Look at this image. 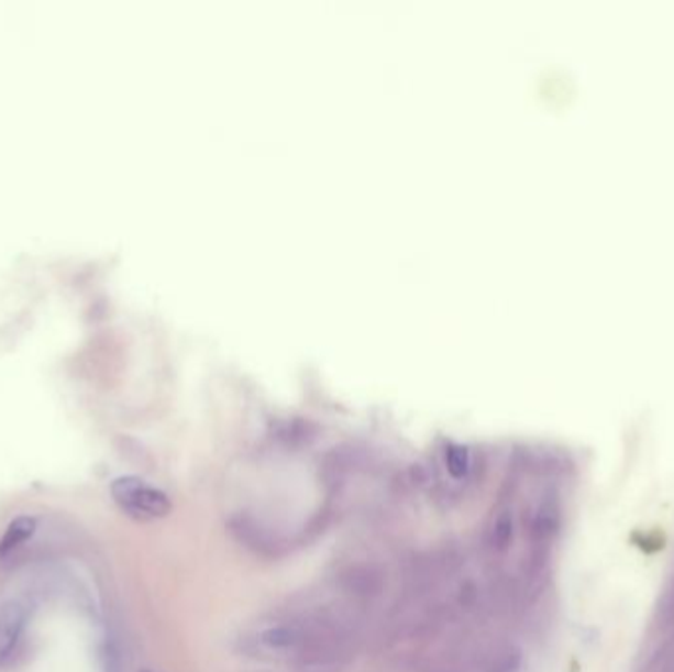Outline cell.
<instances>
[{
  "mask_svg": "<svg viewBox=\"0 0 674 672\" xmlns=\"http://www.w3.org/2000/svg\"><path fill=\"white\" fill-rule=\"evenodd\" d=\"M113 499L124 513L136 519H161L172 511L166 493L154 489L139 477H119L111 485Z\"/></svg>",
  "mask_w": 674,
  "mask_h": 672,
  "instance_id": "1",
  "label": "cell"
},
{
  "mask_svg": "<svg viewBox=\"0 0 674 672\" xmlns=\"http://www.w3.org/2000/svg\"><path fill=\"white\" fill-rule=\"evenodd\" d=\"M24 624L26 607L20 602H7L0 606V667L9 664L16 653Z\"/></svg>",
  "mask_w": 674,
  "mask_h": 672,
  "instance_id": "2",
  "label": "cell"
},
{
  "mask_svg": "<svg viewBox=\"0 0 674 672\" xmlns=\"http://www.w3.org/2000/svg\"><path fill=\"white\" fill-rule=\"evenodd\" d=\"M34 530H36V519L32 517H19L10 522L9 529L0 540V559L7 557L12 550L19 549L22 542H26L34 535Z\"/></svg>",
  "mask_w": 674,
  "mask_h": 672,
  "instance_id": "3",
  "label": "cell"
},
{
  "mask_svg": "<svg viewBox=\"0 0 674 672\" xmlns=\"http://www.w3.org/2000/svg\"><path fill=\"white\" fill-rule=\"evenodd\" d=\"M300 639L302 637L292 627H275L261 635V641L270 649H288V647H295Z\"/></svg>",
  "mask_w": 674,
  "mask_h": 672,
  "instance_id": "4",
  "label": "cell"
},
{
  "mask_svg": "<svg viewBox=\"0 0 674 672\" xmlns=\"http://www.w3.org/2000/svg\"><path fill=\"white\" fill-rule=\"evenodd\" d=\"M448 472L454 475L456 480H462L469 470V455H467L466 448L462 445H454L450 448L446 454Z\"/></svg>",
  "mask_w": 674,
  "mask_h": 672,
  "instance_id": "5",
  "label": "cell"
},
{
  "mask_svg": "<svg viewBox=\"0 0 674 672\" xmlns=\"http://www.w3.org/2000/svg\"><path fill=\"white\" fill-rule=\"evenodd\" d=\"M511 532H513V525H511V519L504 515V517H499V521L495 522L494 529V542L497 547H505L509 539H511Z\"/></svg>",
  "mask_w": 674,
  "mask_h": 672,
  "instance_id": "6",
  "label": "cell"
},
{
  "mask_svg": "<svg viewBox=\"0 0 674 672\" xmlns=\"http://www.w3.org/2000/svg\"><path fill=\"white\" fill-rule=\"evenodd\" d=\"M504 672H513V667H509V669H505Z\"/></svg>",
  "mask_w": 674,
  "mask_h": 672,
  "instance_id": "7",
  "label": "cell"
}]
</instances>
